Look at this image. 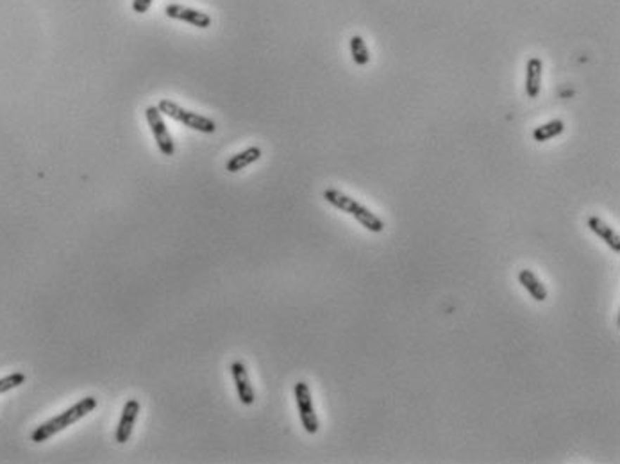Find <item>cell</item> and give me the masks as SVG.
I'll use <instances>...</instances> for the list:
<instances>
[{"label":"cell","instance_id":"obj_6","mask_svg":"<svg viewBox=\"0 0 620 464\" xmlns=\"http://www.w3.org/2000/svg\"><path fill=\"white\" fill-rule=\"evenodd\" d=\"M231 375H233L240 402L243 406H252L256 402V393H254V387H252L251 379H248L247 366L241 361H233L231 363Z\"/></svg>","mask_w":620,"mask_h":464},{"label":"cell","instance_id":"obj_5","mask_svg":"<svg viewBox=\"0 0 620 464\" xmlns=\"http://www.w3.org/2000/svg\"><path fill=\"white\" fill-rule=\"evenodd\" d=\"M145 118H147V124L151 127L152 134H154L156 143H158L159 152L167 157H172L175 154V145L174 139H172L170 132H168L167 124L163 120V115L158 109V105H148L145 109Z\"/></svg>","mask_w":620,"mask_h":464},{"label":"cell","instance_id":"obj_16","mask_svg":"<svg viewBox=\"0 0 620 464\" xmlns=\"http://www.w3.org/2000/svg\"><path fill=\"white\" fill-rule=\"evenodd\" d=\"M152 2H154V0H132V9H134V13H138V15H145V13L151 9Z\"/></svg>","mask_w":620,"mask_h":464},{"label":"cell","instance_id":"obj_14","mask_svg":"<svg viewBox=\"0 0 620 464\" xmlns=\"http://www.w3.org/2000/svg\"><path fill=\"white\" fill-rule=\"evenodd\" d=\"M350 54H353V61L356 63L358 66H365L369 65L370 61V52L367 49V43L361 36H353L350 38Z\"/></svg>","mask_w":620,"mask_h":464},{"label":"cell","instance_id":"obj_2","mask_svg":"<svg viewBox=\"0 0 620 464\" xmlns=\"http://www.w3.org/2000/svg\"><path fill=\"white\" fill-rule=\"evenodd\" d=\"M324 200L329 202L333 207L340 209L343 213H349L354 220H358V224L363 225L367 231L370 232H379L384 231V221L381 220L377 214H374L370 209H367L365 205H361L360 202L354 200L353 197L346 195L343 191L340 190H334V188H329V190L324 191Z\"/></svg>","mask_w":620,"mask_h":464},{"label":"cell","instance_id":"obj_7","mask_svg":"<svg viewBox=\"0 0 620 464\" xmlns=\"http://www.w3.org/2000/svg\"><path fill=\"white\" fill-rule=\"evenodd\" d=\"M165 15L172 20H179V22H186L190 23V25H195L197 29H208L211 25L210 15H205V13L186 8V6H181V4L167 6Z\"/></svg>","mask_w":620,"mask_h":464},{"label":"cell","instance_id":"obj_15","mask_svg":"<svg viewBox=\"0 0 620 464\" xmlns=\"http://www.w3.org/2000/svg\"><path fill=\"white\" fill-rule=\"evenodd\" d=\"M24 382H25V375L24 373H20V371L11 373V375L8 377H2V379H0V393H8V391L15 389V387L22 386Z\"/></svg>","mask_w":620,"mask_h":464},{"label":"cell","instance_id":"obj_8","mask_svg":"<svg viewBox=\"0 0 620 464\" xmlns=\"http://www.w3.org/2000/svg\"><path fill=\"white\" fill-rule=\"evenodd\" d=\"M140 409H141V406L138 400L131 399L125 402L124 409H122V414H120V422H118V427H117V434H115V437H117V443H127V441L131 439L132 429H134V423H136V420H138Z\"/></svg>","mask_w":620,"mask_h":464},{"label":"cell","instance_id":"obj_4","mask_svg":"<svg viewBox=\"0 0 620 464\" xmlns=\"http://www.w3.org/2000/svg\"><path fill=\"white\" fill-rule=\"evenodd\" d=\"M295 402H297L298 416H300V423H303L304 430L308 434H317L320 429V423H318L317 413H315L313 399H311V389L306 382H297L295 384Z\"/></svg>","mask_w":620,"mask_h":464},{"label":"cell","instance_id":"obj_12","mask_svg":"<svg viewBox=\"0 0 620 464\" xmlns=\"http://www.w3.org/2000/svg\"><path fill=\"white\" fill-rule=\"evenodd\" d=\"M519 283L522 284L524 290L531 295L536 302H543L547 298V288L543 286L542 281L531 270H520Z\"/></svg>","mask_w":620,"mask_h":464},{"label":"cell","instance_id":"obj_9","mask_svg":"<svg viewBox=\"0 0 620 464\" xmlns=\"http://www.w3.org/2000/svg\"><path fill=\"white\" fill-rule=\"evenodd\" d=\"M586 224H588V228L593 232V234H595L597 238H601V240L605 241V243L608 245V247L612 248L615 254H619L620 252V238H619V234L615 232V228L609 227V225L606 224V221H602L599 217H590L588 220H586Z\"/></svg>","mask_w":620,"mask_h":464},{"label":"cell","instance_id":"obj_3","mask_svg":"<svg viewBox=\"0 0 620 464\" xmlns=\"http://www.w3.org/2000/svg\"><path fill=\"white\" fill-rule=\"evenodd\" d=\"M158 109L161 111V115H167L168 118H172V120L181 122V124H184L186 127L194 129V131L197 132L213 134V132L217 131V124H215L211 118H208V116L204 115H198V112L188 111V109L181 108V105L174 101H167V98L159 101Z\"/></svg>","mask_w":620,"mask_h":464},{"label":"cell","instance_id":"obj_11","mask_svg":"<svg viewBox=\"0 0 620 464\" xmlns=\"http://www.w3.org/2000/svg\"><path fill=\"white\" fill-rule=\"evenodd\" d=\"M261 154H263V152H261L260 147H248V148H245V150H241V152H238V154H234L233 157H231L227 162H225V170L231 172V174H236V172H241V170H243V168H247L248 165H252V162H256L258 159L261 157Z\"/></svg>","mask_w":620,"mask_h":464},{"label":"cell","instance_id":"obj_10","mask_svg":"<svg viewBox=\"0 0 620 464\" xmlns=\"http://www.w3.org/2000/svg\"><path fill=\"white\" fill-rule=\"evenodd\" d=\"M543 65L540 58H531L526 65V93L529 98H536L542 89Z\"/></svg>","mask_w":620,"mask_h":464},{"label":"cell","instance_id":"obj_1","mask_svg":"<svg viewBox=\"0 0 620 464\" xmlns=\"http://www.w3.org/2000/svg\"><path fill=\"white\" fill-rule=\"evenodd\" d=\"M97 407V399L95 397H86V399L79 400L77 404L70 407V409L63 411L61 414H58L56 418H51L49 422L42 423L38 429H34V432L31 434L32 443H45L47 439H51L52 436L59 434L61 430H65L66 427L74 425L79 420L89 414L91 411H95Z\"/></svg>","mask_w":620,"mask_h":464},{"label":"cell","instance_id":"obj_13","mask_svg":"<svg viewBox=\"0 0 620 464\" xmlns=\"http://www.w3.org/2000/svg\"><path fill=\"white\" fill-rule=\"evenodd\" d=\"M563 129H565V124H563L562 120H550L533 131V139H535V141H538V143H545V141H549V139H552V138H556V136L562 134Z\"/></svg>","mask_w":620,"mask_h":464}]
</instances>
